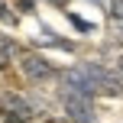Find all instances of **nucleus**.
Here are the masks:
<instances>
[{"mask_svg": "<svg viewBox=\"0 0 123 123\" xmlns=\"http://www.w3.org/2000/svg\"><path fill=\"white\" fill-rule=\"evenodd\" d=\"M120 74H123V58H120Z\"/></svg>", "mask_w": 123, "mask_h": 123, "instance_id": "9b49d317", "label": "nucleus"}, {"mask_svg": "<svg viewBox=\"0 0 123 123\" xmlns=\"http://www.w3.org/2000/svg\"><path fill=\"white\" fill-rule=\"evenodd\" d=\"M0 23H6V26H16V16L10 13V6H6V0H0Z\"/></svg>", "mask_w": 123, "mask_h": 123, "instance_id": "423d86ee", "label": "nucleus"}, {"mask_svg": "<svg viewBox=\"0 0 123 123\" xmlns=\"http://www.w3.org/2000/svg\"><path fill=\"white\" fill-rule=\"evenodd\" d=\"M62 87H68V91H74V94H84V97H94V94H97V81L87 71L84 62L62 71Z\"/></svg>", "mask_w": 123, "mask_h": 123, "instance_id": "7ed1b4c3", "label": "nucleus"}, {"mask_svg": "<svg viewBox=\"0 0 123 123\" xmlns=\"http://www.w3.org/2000/svg\"><path fill=\"white\" fill-rule=\"evenodd\" d=\"M49 3H55V6H65V0H49Z\"/></svg>", "mask_w": 123, "mask_h": 123, "instance_id": "1a4fd4ad", "label": "nucleus"}, {"mask_svg": "<svg viewBox=\"0 0 123 123\" xmlns=\"http://www.w3.org/2000/svg\"><path fill=\"white\" fill-rule=\"evenodd\" d=\"M19 71H23L26 81H36V84L55 78V65L39 52H19Z\"/></svg>", "mask_w": 123, "mask_h": 123, "instance_id": "f03ea898", "label": "nucleus"}, {"mask_svg": "<svg viewBox=\"0 0 123 123\" xmlns=\"http://www.w3.org/2000/svg\"><path fill=\"white\" fill-rule=\"evenodd\" d=\"M19 10L23 13H36V3H32V0H19Z\"/></svg>", "mask_w": 123, "mask_h": 123, "instance_id": "0eeeda50", "label": "nucleus"}, {"mask_svg": "<svg viewBox=\"0 0 123 123\" xmlns=\"http://www.w3.org/2000/svg\"><path fill=\"white\" fill-rule=\"evenodd\" d=\"M0 52H3V55L13 62V55H19V45H16V39H10V36H3V32H0Z\"/></svg>", "mask_w": 123, "mask_h": 123, "instance_id": "20e7f679", "label": "nucleus"}, {"mask_svg": "<svg viewBox=\"0 0 123 123\" xmlns=\"http://www.w3.org/2000/svg\"><path fill=\"white\" fill-rule=\"evenodd\" d=\"M6 68H10V58H6L3 52H0V71H6Z\"/></svg>", "mask_w": 123, "mask_h": 123, "instance_id": "6e6552de", "label": "nucleus"}, {"mask_svg": "<svg viewBox=\"0 0 123 123\" xmlns=\"http://www.w3.org/2000/svg\"><path fill=\"white\" fill-rule=\"evenodd\" d=\"M58 100H62V107H65V113H68L71 123H97L94 97H84V94H74V91H68V87H62Z\"/></svg>", "mask_w": 123, "mask_h": 123, "instance_id": "f257e3e1", "label": "nucleus"}, {"mask_svg": "<svg viewBox=\"0 0 123 123\" xmlns=\"http://www.w3.org/2000/svg\"><path fill=\"white\" fill-rule=\"evenodd\" d=\"M94 3H97V6H104V3H107V0H94Z\"/></svg>", "mask_w": 123, "mask_h": 123, "instance_id": "9d476101", "label": "nucleus"}, {"mask_svg": "<svg viewBox=\"0 0 123 123\" xmlns=\"http://www.w3.org/2000/svg\"><path fill=\"white\" fill-rule=\"evenodd\" d=\"M65 16L71 19V26H74V29H78V32H94V26L87 23V19H81L78 13H71V10H65Z\"/></svg>", "mask_w": 123, "mask_h": 123, "instance_id": "39448f33", "label": "nucleus"}]
</instances>
